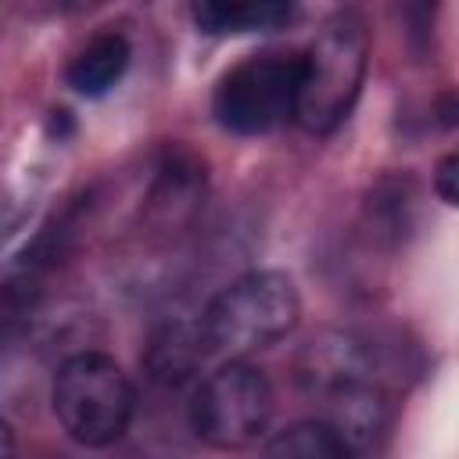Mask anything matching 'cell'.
Here are the masks:
<instances>
[{"instance_id": "cell-12", "label": "cell", "mask_w": 459, "mask_h": 459, "mask_svg": "<svg viewBox=\"0 0 459 459\" xmlns=\"http://www.w3.org/2000/svg\"><path fill=\"white\" fill-rule=\"evenodd\" d=\"M262 459H355V452L323 416H316L276 430Z\"/></svg>"}, {"instance_id": "cell-3", "label": "cell", "mask_w": 459, "mask_h": 459, "mask_svg": "<svg viewBox=\"0 0 459 459\" xmlns=\"http://www.w3.org/2000/svg\"><path fill=\"white\" fill-rule=\"evenodd\" d=\"M50 405L61 430L75 445L108 448L129 430L136 412V391L111 355L75 351L54 373Z\"/></svg>"}, {"instance_id": "cell-5", "label": "cell", "mask_w": 459, "mask_h": 459, "mask_svg": "<svg viewBox=\"0 0 459 459\" xmlns=\"http://www.w3.org/2000/svg\"><path fill=\"white\" fill-rule=\"evenodd\" d=\"M273 384L244 359H230L212 369L190 398V430L197 441L219 452L255 445L273 423Z\"/></svg>"}, {"instance_id": "cell-8", "label": "cell", "mask_w": 459, "mask_h": 459, "mask_svg": "<svg viewBox=\"0 0 459 459\" xmlns=\"http://www.w3.org/2000/svg\"><path fill=\"white\" fill-rule=\"evenodd\" d=\"M201 197H204V169L197 165V158L179 147L165 151L154 172V183H151L147 215L158 219L161 226H176L197 212Z\"/></svg>"}, {"instance_id": "cell-6", "label": "cell", "mask_w": 459, "mask_h": 459, "mask_svg": "<svg viewBox=\"0 0 459 459\" xmlns=\"http://www.w3.org/2000/svg\"><path fill=\"white\" fill-rule=\"evenodd\" d=\"M294 380L305 394L326 402L359 384L377 380V344H369L355 330H319L312 333L294 362Z\"/></svg>"}, {"instance_id": "cell-7", "label": "cell", "mask_w": 459, "mask_h": 459, "mask_svg": "<svg viewBox=\"0 0 459 459\" xmlns=\"http://www.w3.org/2000/svg\"><path fill=\"white\" fill-rule=\"evenodd\" d=\"M208 355H212V341L201 319H172L151 337L143 351V369L161 387H183L201 373Z\"/></svg>"}, {"instance_id": "cell-2", "label": "cell", "mask_w": 459, "mask_h": 459, "mask_svg": "<svg viewBox=\"0 0 459 459\" xmlns=\"http://www.w3.org/2000/svg\"><path fill=\"white\" fill-rule=\"evenodd\" d=\"M301 319V298L287 273L255 269L226 283L201 312V326L212 341V351L230 359L262 351L283 341Z\"/></svg>"}, {"instance_id": "cell-9", "label": "cell", "mask_w": 459, "mask_h": 459, "mask_svg": "<svg viewBox=\"0 0 459 459\" xmlns=\"http://www.w3.org/2000/svg\"><path fill=\"white\" fill-rule=\"evenodd\" d=\"M348 445L351 452H366L369 445H377V437L387 430L391 420V402L384 394L380 384H359L348 387L333 398H326V416H323Z\"/></svg>"}, {"instance_id": "cell-1", "label": "cell", "mask_w": 459, "mask_h": 459, "mask_svg": "<svg viewBox=\"0 0 459 459\" xmlns=\"http://www.w3.org/2000/svg\"><path fill=\"white\" fill-rule=\"evenodd\" d=\"M366 72H369V29L362 14L355 11L330 14L319 25L308 50L301 54V90H298L294 122L312 136L333 133L359 104Z\"/></svg>"}, {"instance_id": "cell-11", "label": "cell", "mask_w": 459, "mask_h": 459, "mask_svg": "<svg viewBox=\"0 0 459 459\" xmlns=\"http://www.w3.org/2000/svg\"><path fill=\"white\" fill-rule=\"evenodd\" d=\"M190 18L208 36H244V32H276L294 18V4L283 0H201L190 7Z\"/></svg>"}, {"instance_id": "cell-13", "label": "cell", "mask_w": 459, "mask_h": 459, "mask_svg": "<svg viewBox=\"0 0 459 459\" xmlns=\"http://www.w3.org/2000/svg\"><path fill=\"white\" fill-rule=\"evenodd\" d=\"M434 194H437L445 204L459 208V147L448 151V154L434 165Z\"/></svg>"}, {"instance_id": "cell-4", "label": "cell", "mask_w": 459, "mask_h": 459, "mask_svg": "<svg viewBox=\"0 0 459 459\" xmlns=\"http://www.w3.org/2000/svg\"><path fill=\"white\" fill-rule=\"evenodd\" d=\"M298 90L301 54H251L215 82L212 115L233 136H265L294 118Z\"/></svg>"}, {"instance_id": "cell-14", "label": "cell", "mask_w": 459, "mask_h": 459, "mask_svg": "<svg viewBox=\"0 0 459 459\" xmlns=\"http://www.w3.org/2000/svg\"><path fill=\"white\" fill-rule=\"evenodd\" d=\"M434 118H437L441 129H455L459 126V93L455 90H448V93H441L434 100Z\"/></svg>"}, {"instance_id": "cell-10", "label": "cell", "mask_w": 459, "mask_h": 459, "mask_svg": "<svg viewBox=\"0 0 459 459\" xmlns=\"http://www.w3.org/2000/svg\"><path fill=\"white\" fill-rule=\"evenodd\" d=\"M129 57H133V50H129V39H126L122 32H115V29L97 32V36L68 61L65 82H68L79 97H90V100L108 97V93L122 82V75H126V68H129Z\"/></svg>"}]
</instances>
